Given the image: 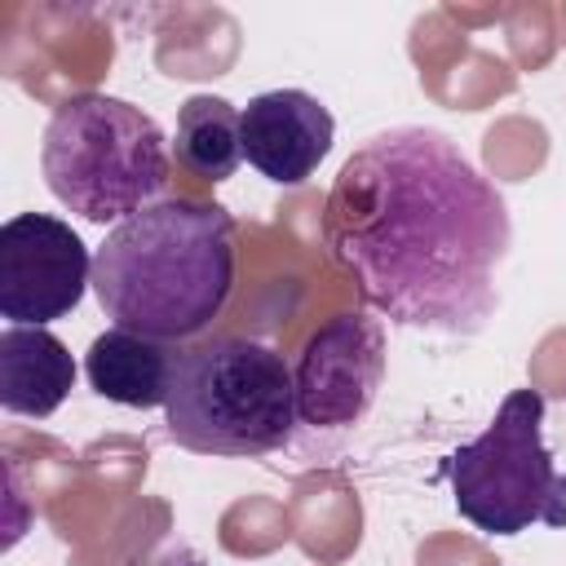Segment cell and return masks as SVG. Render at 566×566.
Listing matches in <instances>:
<instances>
[{
	"label": "cell",
	"instance_id": "cell-1",
	"mask_svg": "<svg viewBox=\"0 0 566 566\" xmlns=\"http://www.w3.org/2000/svg\"><path fill=\"white\" fill-rule=\"evenodd\" d=\"M509 239L495 181L424 124L367 137L340 164L323 208V243L358 296L389 323L447 336L491 318Z\"/></svg>",
	"mask_w": 566,
	"mask_h": 566
},
{
	"label": "cell",
	"instance_id": "cell-2",
	"mask_svg": "<svg viewBox=\"0 0 566 566\" xmlns=\"http://www.w3.org/2000/svg\"><path fill=\"white\" fill-rule=\"evenodd\" d=\"M234 287V221L221 203L172 195L119 221L93 252V292L111 327L155 340L199 336Z\"/></svg>",
	"mask_w": 566,
	"mask_h": 566
},
{
	"label": "cell",
	"instance_id": "cell-3",
	"mask_svg": "<svg viewBox=\"0 0 566 566\" xmlns=\"http://www.w3.org/2000/svg\"><path fill=\"white\" fill-rule=\"evenodd\" d=\"M164 128L111 93H75L44 124L40 172L49 195L84 221H128L168 190Z\"/></svg>",
	"mask_w": 566,
	"mask_h": 566
},
{
	"label": "cell",
	"instance_id": "cell-4",
	"mask_svg": "<svg viewBox=\"0 0 566 566\" xmlns=\"http://www.w3.org/2000/svg\"><path fill=\"white\" fill-rule=\"evenodd\" d=\"M168 438L195 455H265L296 429V380L279 349L212 336L181 349L164 402Z\"/></svg>",
	"mask_w": 566,
	"mask_h": 566
},
{
	"label": "cell",
	"instance_id": "cell-5",
	"mask_svg": "<svg viewBox=\"0 0 566 566\" xmlns=\"http://www.w3.org/2000/svg\"><path fill=\"white\" fill-rule=\"evenodd\" d=\"M447 478L455 513L486 535H522L535 522L566 526V478L544 447L539 389H513L495 420L451 451Z\"/></svg>",
	"mask_w": 566,
	"mask_h": 566
},
{
	"label": "cell",
	"instance_id": "cell-6",
	"mask_svg": "<svg viewBox=\"0 0 566 566\" xmlns=\"http://www.w3.org/2000/svg\"><path fill=\"white\" fill-rule=\"evenodd\" d=\"M93 283L84 239L49 212H18L0 226V318L44 327L66 318Z\"/></svg>",
	"mask_w": 566,
	"mask_h": 566
},
{
	"label": "cell",
	"instance_id": "cell-7",
	"mask_svg": "<svg viewBox=\"0 0 566 566\" xmlns=\"http://www.w3.org/2000/svg\"><path fill=\"white\" fill-rule=\"evenodd\" d=\"M296 416L314 429L358 424L385 380V332L367 314H336L310 332L296 358Z\"/></svg>",
	"mask_w": 566,
	"mask_h": 566
},
{
	"label": "cell",
	"instance_id": "cell-8",
	"mask_svg": "<svg viewBox=\"0 0 566 566\" xmlns=\"http://www.w3.org/2000/svg\"><path fill=\"white\" fill-rule=\"evenodd\" d=\"M243 159L274 186H301L318 172L332 150L336 119L305 88L256 93L243 111Z\"/></svg>",
	"mask_w": 566,
	"mask_h": 566
},
{
	"label": "cell",
	"instance_id": "cell-9",
	"mask_svg": "<svg viewBox=\"0 0 566 566\" xmlns=\"http://www.w3.org/2000/svg\"><path fill=\"white\" fill-rule=\"evenodd\" d=\"M181 349L128 327H106L102 336H93L88 354H84V376L88 385L119 402V407H164L168 389H172V371H177Z\"/></svg>",
	"mask_w": 566,
	"mask_h": 566
},
{
	"label": "cell",
	"instance_id": "cell-10",
	"mask_svg": "<svg viewBox=\"0 0 566 566\" xmlns=\"http://www.w3.org/2000/svg\"><path fill=\"white\" fill-rule=\"evenodd\" d=\"M75 385V358L49 327L0 332V407L9 416L44 420L53 416Z\"/></svg>",
	"mask_w": 566,
	"mask_h": 566
},
{
	"label": "cell",
	"instance_id": "cell-11",
	"mask_svg": "<svg viewBox=\"0 0 566 566\" xmlns=\"http://www.w3.org/2000/svg\"><path fill=\"white\" fill-rule=\"evenodd\" d=\"M172 159L190 177L203 181H226L243 164V119L226 97L195 93L177 111V137H172Z\"/></svg>",
	"mask_w": 566,
	"mask_h": 566
}]
</instances>
